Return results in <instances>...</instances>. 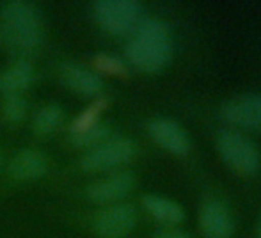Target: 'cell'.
Instances as JSON below:
<instances>
[{
  "label": "cell",
  "mask_w": 261,
  "mask_h": 238,
  "mask_svg": "<svg viewBox=\"0 0 261 238\" xmlns=\"http://www.w3.org/2000/svg\"><path fill=\"white\" fill-rule=\"evenodd\" d=\"M258 238H261V222H259V226H258Z\"/></svg>",
  "instance_id": "obj_21"
},
{
  "label": "cell",
  "mask_w": 261,
  "mask_h": 238,
  "mask_svg": "<svg viewBox=\"0 0 261 238\" xmlns=\"http://www.w3.org/2000/svg\"><path fill=\"white\" fill-rule=\"evenodd\" d=\"M110 137V128L107 126L105 123H96L91 128L84 131H79V134L71 135V142L76 146V148H96L98 144L105 142L107 139Z\"/></svg>",
  "instance_id": "obj_16"
},
{
  "label": "cell",
  "mask_w": 261,
  "mask_h": 238,
  "mask_svg": "<svg viewBox=\"0 0 261 238\" xmlns=\"http://www.w3.org/2000/svg\"><path fill=\"white\" fill-rule=\"evenodd\" d=\"M34 80V68L29 61L20 59L0 75V93L6 96H21Z\"/></svg>",
  "instance_id": "obj_13"
},
{
  "label": "cell",
  "mask_w": 261,
  "mask_h": 238,
  "mask_svg": "<svg viewBox=\"0 0 261 238\" xmlns=\"http://www.w3.org/2000/svg\"><path fill=\"white\" fill-rule=\"evenodd\" d=\"M153 238H189V236H187V233H183L178 228H164L160 231H156Z\"/></svg>",
  "instance_id": "obj_20"
},
{
  "label": "cell",
  "mask_w": 261,
  "mask_h": 238,
  "mask_svg": "<svg viewBox=\"0 0 261 238\" xmlns=\"http://www.w3.org/2000/svg\"><path fill=\"white\" fill-rule=\"evenodd\" d=\"M105 107H107V100H103V98H101V100H96L94 103H91L89 107L75 119V123L71 124V135L79 134V131H84V130H87V128L93 126V124L100 123L98 119H100V114L103 112Z\"/></svg>",
  "instance_id": "obj_18"
},
{
  "label": "cell",
  "mask_w": 261,
  "mask_h": 238,
  "mask_svg": "<svg viewBox=\"0 0 261 238\" xmlns=\"http://www.w3.org/2000/svg\"><path fill=\"white\" fill-rule=\"evenodd\" d=\"M2 121L6 124H20L27 118V101L23 96H6L0 111Z\"/></svg>",
  "instance_id": "obj_17"
},
{
  "label": "cell",
  "mask_w": 261,
  "mask_h": 238,
  "mask_svg": "<svg viewBox=\"0 0 261 238\" xmlns=\"http://www.w3.org/2000/svg\"><path fill=\"white\" fill-rule=\"evenodd\" d=\"M137 226V211L132 204H110L94 214L93 228L101 238H124Z\"/></svg>",
  "instance_id": "obj_6"
},
{
  "label": "cell",
  "mask_w": 261,
  "mask_h": 238,
  "mask_svg": "<svg viewBox=\"0 0 261 238\" xmlns=\"http://www.w3.org/2000/svg\"><path fill=\"white\" fill-rule=\"evenodd\" d=\"M94 18L110 34L128 36L142 23V6L135 0H100L94 4Z\"/></svg>",
  "instance_id": "obj_4"
},
{
  "label": "cell",
  "mask_w": 261,
  "mask_h": 238,
  "mask_svg": "<svg viewBox=\"0 0 261 238\" xmlns=\"http://www.w3.org/2000/svg\"><path fill=\"white\" fill-rule=\"evenodd\" d=\"M0 167H2V155H0Z\"/></svg>",
  "instance_id": "obj_22"
},
{
  "label": "cell",
  "mask_w": 261,
  "mask_h": 238,
  "mask_svg": "<svg viewBox=\"0 0 261 238\" xmlns=\"http://www.w3.org/2000/svg\"><path fill=\"white\" fill-rule=\"evenodd\" d=\"M135 156V144L126 137L107 139L96 148L89 149L80 160V167L86 173H100L112 167L128 164Z\"/></svg>",
  "instance_id": "obj_5"
},
{
  "label": "cell",
  "mask_w": 261,
  "mask_h": 238,
  "mask_svg": "<svg viewBox=\"0 0 261 238\" xmlns=\"http://www.w3.org/2000/svg\"><path fill=\"white\" fill-rule=\"evenodd\" d=\"M135 185V178L132 173H116L110 174L103 179H98V181L91 183L86 190V196L89 201L98 204L103 203H114V201L123 199L124 196L132 192Z\"/></svg>",
  "instance_id": "obj_10"
},
{
  "label": "cell",
  "mask_w": 261,
  "mask_h": 238,
  "mask_svg": "<svg viewBox=\"0 0 261 238\" xmlns=\"http://www.w3.org/2000/svg\"><path fill=\"white\" fill-rule=\"evenodd\" d=\"M94 64H96L98 69L109 73V75H116V76H126L128 75L126 66H124L119 59H116V57L98 56V57H94Z\"/></svg>",
  "instance_id": "obj_19"
},
{
  "label": "cell",
  "mask_w": 261,
  "mask_h": 238,
  "mask_svg": "<svg viewBox=\"0 0 261 238\" xmlns=\"http://www.w3.org/2000/svg\"><path fill=\"white\" fill-rule=\"evenodd\" d=\"M45 39V21L36 6L21 0L7 2L0 9V43L11 54H34Z\"/></svg>",
  "instance_id": "obj_1"
},
{
  "label": "cell",
  "mask_w": 261,
  "mask_h": 238,
  "mask_svg": "<svg viewBox=\"0 0 261 238\" xmlns=\"http://www.w3.org/2000/svg\"><path fill=\"white\" fill-rule=\"evenodd\" d=\"M220 116L237 128L261 131V94L245 93L233 96L220 107Z\"/></svg>",
  "instance_id": "obj_7"
},
{
  "label": "cell",
  "mask_w": 261,
  "mask_h": 238,
  "mask_svg": "<svg viewBox=\"0 0 261 238\" xmlns=\"http://www.w3.org/2000/svg\"><path fill=\"white\" fill-rule=\"evenodd\" d=\"M217 151L231 171L244 178H251L261 169L258 146L237 130H222L217 135Z\"/></svg>",
  "instance_id": "obj_3"
},
{
  "label": "cell",
  "mask_w": 261,
  "mask_h": 238,
  "mask_svg": "<svg viewBox=\"0 0 261 238\" xmlns=\"http://www.w3.org/2000/svg\"><path fill=\"white\" fill-rule=\"evenodd\" d=\"M142 206L153 219L167 226H176L185 219V210L178 203L158 196V194H146L142 197Z\"/></svg>",
  "instance_id": "obj_14"
},
{
  "label": "cell",
  "mask_w": 261,
  "mask_h": 238,
  "mask_svg": "<svg viewBox=\"0 0 261 238\" xmlns=\"http://www.w3.org/2000/svg\"><path fill=\"white\" fill-rule=\"evenodd\" d=\"M199 228L204 238H231L234 221L229 208L220 199H208L199 210Z\"/></svg>",
  "instance_id": "obj_9"
},
{
  "label": "cell",
  "mask_w": 261,
  "mask_h": 238,
  "mask_svg": "<svg viewBox=\"0 0 261 238\" xmlns=\"http://www.w3.org/2000/svg\"><path fill=\"white\" fill-rule=\"evenodd\" d=\"M62 123H64V112H62V109L59 105H46V107H43L34 116L32 128L41 137H48V135H52L54 131H57L61 128Z\"/></svg>",
  "instance_id": "obj_15"
},
{
  "label": "cell",
  "mask_w": 261,
  "mask_h": 238,
  "mask_svg": "<svg viewBox=\"0 0 261 238\" xmlns=\"http://www.w3.org/2000/svg\"><path fill=\"white\" fill-rule=\"evenodd\" d=\"M126 57L142 73H158L172 59V38L160 20H142L126 45Z\"/></svg>",
  "instance_id": "obj_2"
},
{
  "label": "cell",
  "mask_w": 261,
  "mask_h": 238,
  "mask_svg": "<svg viewBox=\"0 0 261 238\" xmlns=\"http://www.w3.org/2000/svg\"><path fill=\"white\" fill-rule=\"evenodd\" d=\"M48 171V158L38 149H21L7 166V173L16 181H36Z\"/></svg>",
  "instance_id": "obj_11"
},
{
  "label": "cell",
  "mask_w": 261,
  "mask_h": 238,
  "mask_svg": "<svg viewBox=\"0 0 261 238\" xmlns=\"http://www.w3.org/2000/svg\"><path fill=\"white\" fill-rule=\"evenodd\" d=\"M59 76L62 84L84 96H98L103 91V82L100 76L79 64H62L59 69Z\"/></svg>",
  "instance_id": "obj_12"
},
{
  "label": "cell",
  "mask_w": 261,
  "mask_h": 238,
  "mask_svg": "<svg viewBox=\"0 0 261 238\" xmlns=\"http://www.w3.org/2000/svg\"><path fill=\"white\" fill-rule=\"evenodd\" d=\"M148 134L153 141L174 156H187L190 153V139L181 124L169 118H155L149 121Z\"/></svg>",
  "instance_id": "obj_8"
}]
</instances>
